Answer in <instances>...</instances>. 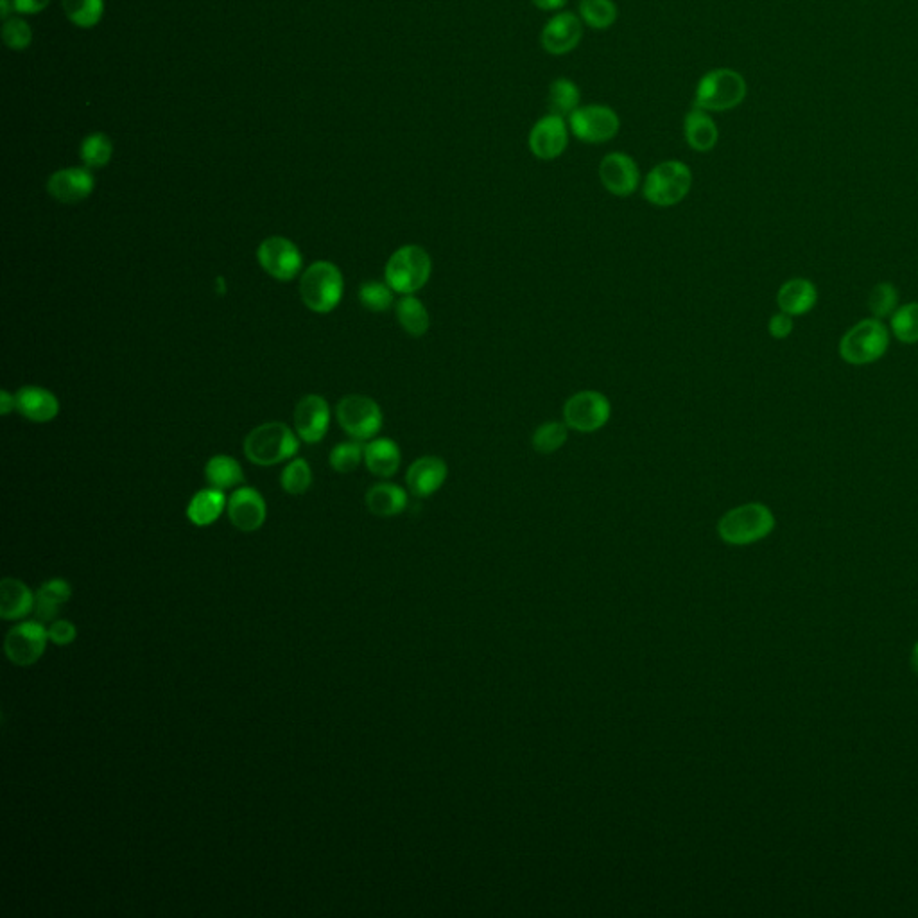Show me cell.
<instances>
[{"mask_svg": "<svg viewBox=\"0 0 918 918\" xmlns=\"http://www.w3.org/2000/svg\"><path fill=\"white\" fill-rule=\"evenodd\" d=\"M280 483H282L284 492L289 495L305 494L312 483V472L309 463L302 458L295 459L293 463H289L284 468V472H282Z\"/></svg>", "mask_w": 918, "mask_h": 918, "instance_id": "obj_37", "label": "cell"}, {"mask_svg": "<svg viewBox=\"0 0 918 918\" xmlns=\"http://www.w3.org/2000/svg\"><path fill=\"white\" fill-rule=\"evenodd\" d=\"M2 2V18L8 20L9 15V0H0Z\"/></svg>", "mask_w": 918, "mask_h": 918, "instance_id": "obj_47", "label": "cell"}, {"mask_svg": "<svg viewBox=\"0 0 918 918\" xmlns=\"http://www.w3.org/2000/svg\"><path fill=\"white\" fill-rule=\"evenodd\" d=\"M363 458L364 449L359 443H339L338 447H334V451L330 452V465L341 474H348L359 467Z\"/></svg>", "mask_w": 918, "mask_h": 918, "instance_id": "obj_39", "label": "cell"}, {"mask_svg": "<svg viewBox=\"0 0 918 918\" xmlns=\"http://www.w3.org/2000/svg\"><path fill=\"white\" fill-rule=\"evenodd\" d=\"M433 273V260L425 248L406 244L391 255L384 278L386 284L399 295H415L429 282Z\"/></svg>", "mask_w": 918, "mask_h": 918, "instance_id": "obj_2", "label": "cell"}, {"mask_svg": "<svg viewBox=\"0 0 918 918\" xmlns=\"http://www.w3.org/2000/svg\"><path fill=\"white\" fill-rule=\"evenodd\" d=\"M549 113L560 117H571L581 106V92L578 85L569 78H558L549 85L547 92Z\"/></svg>", "mask_w": 918, "mask_h": 918, "instance_id": "obj_29", "label": "cell"}, {"mask_svg": "<svg viewBox=\"0 0 918 918\" xmlns=\"http://www.w3.org/2000/svg\"><path fill=\"white\" fill-rule=\"evenodd\" d=\"M567 122L572 135L585 144H605L621 128L619 115L605 104H583Z\"/></svg>", "mask_w": 918, "mask_h": 918, "instance_id": "obj_10", "label": "cell"}, {"mask_svg": "<svg viewBox=\"0 0 918 918\" xmlns=\"http://www.w3.org/2000/svg\"><path fill=\"white\" fill-rule=\"evenodd\" d=\"M693 171L680 160H666L651 169L642 183V196L655 207H673L687 198Z\"/></svg>", "mask_w": 918, "mask_h": 918, "instance_id": "obj_3", "label": "cell"}, {"mask_svg": "<svg viewBox=\"0 0 918 918\" xmlns=\"http://www.w3.org/2000/svg\"><path fill=\"white\" fill-rule=\"evenodd\" d=\"M911 666H913V671L918 675V642L915 644L913 655H911Z\"/></svg>", "mask_w": 918, "mask_h": 918, "instance_id": "obj_46", "label": "cell"}, {"mask_svg": "<svg viewBox=\"0 0 918 918\" xmlns=\"http://www.w3.org/2000/svg\"><path fill=\"white\" fill-rule=\"evenodd\" d=\"M72 598L69 583L61 578L45 581L35 594V615L40 623H52L60 619L65 605Z\"/></svg>", "mask_w": 918, "mask_h": 918, "instance_id": "obj_22", "label": "cell"}, {"mask_svg": "<svg viewBox=\"0 0 918 918\" xmlns=\"http://www.w3.org/2000/svg\"><path fill=\"white\" fill-rule=\"evenodd\" d=\"M15 408H17L15 397L9 395L8 391H2V393H0V413H2V415H8V413H11Z\"/></svg>", "mask_w": 918, "mask_h": 918, "instance_id": "obj_45", "label": "cell"}, {"mask_svg": "<svg viewBox=\"0 0 918 918\" xmlns=\"http://www.w3.org/2000/svg\"><path fill=\"white\" fill-rule=\"evenodd\" d=\"M35 612V594L24 581L4 578L0 581V617L4 621H22Z\"/></svg>", "mask_w": 918, "mask_h": 918, "instance_id": "obj_21", "label": "cell"}, {"mask_svg": "<svg viewBox=\"0 0 918 918\" xmlns=\"http://www.w3.org/2000/svg\"><path fill=\"white\" fill-rule=\"evenodd\" d=\"M400 454L399 445L390 438H377L364 447V463L373 476L388 479L399 472Z\"/></svg>", "mask_w": 918, "mask_h": 918, "instance_id": "obj_24", "label": "cell"}, {"mask_svg": "<svg viewBox=\"0 0 918 918\" xmlns=\"http://www.w3.org/2000/svg\"><path fill=\"white\" fill-rule=\"evenodd\" d=\"M366 506L377 517H395L408 506V492L393 483H377L366 492Z\"/></svg>", "mask_w": 918, "mask_h": 918, "instance_id": "obj_26", "label": "cell"}, {"mask_svg": "<svg viewBox=\"0 0 918 918\" xmlns=\"http://www.w3.org/2000/svg\"><path fill=\"white\" fill-rule=\"evenodd\" d=\"M49 641L56 646H69L78 639V628L76 624L70 623L69 619H56L49 623L47 628Z\"/></svg>", "mask_w": 918, "mask_h": 918, "instance_id": "obj_41", "label": "cell"}, {"mask_svg": "<svg viewBox=\"0 0 918 918\" xmlns=\"http://www.w3.org/2000/svg\"><path fill=\"white\" fill-rule=\"evenodd\" d=\"M226 504L228 501H226L225 492L210 486L192 497L191 503L187 506V517L194 526L205 528V526L214 524L221 517Z\"/></svg>", "mask_w": 918, "mask_h": 918, "instance_id": "obj_27", "label": "cell"}, {"mask_svg": "<svg viewBox=\"0 0 918 918\" xmlns=\"http://www.w3.org/2000/svg\"><path fill=\"white\" fill-rule=\"evenodd\" d=\"M610 416L612 404L601 391H578L563 404V422L578 433H596L608 424Z\"/></svg>", "mask_w": 918, "mask_h": 918, "instance_id": "obj_8", "label": "cell"}, {"mask_svg": "<svg viewBox=\"0 0 918 918\" xmlns=\"http://www.w3.org/2000/svg\"><path fill=\"white\" fill-rule=\"evenodd\" d=\"M65 15L78 27H94L103 18V0H63Z\"/></svg>", "mask_w": 918, "mask_h": 918, "instance_id": "obj_33", "label": "cell"}, {"mask_svg": "<svg viewBox=\"0 0 918 918\" xmlns=\"http://www.w3.org/2000/svg\"><path fill=\"white\" fill-rule=\"evenodd\" d=\"M343 287L341 271L332 262L320 260L305 269L300 280V295L312 312L327 314L341 302Z\"/></svg>", "mask_w": 918, "mask_h": 918, "instance_id": "obj_6", "label": "cell"}, {"mask_svg": "<svg viewBox=\"0 0 918 918\" xmlns=\"http://www.w3.org/2000/svg\"><path fill=\"white\" fill-rule=\"evenodd\" d=\"M341 429L357 442L373 440L382 427L379 404L364 395H348L336 408Z\"/></svg>", "mask_w": 918, "mask_h": 918, "instance_id": "obj_9", "label": "cell"}, {"mask_svg": "<svg viewBox=\"0 0 918 918\" xmlns=\"http://www.w3.org/2000/svg\"><path fill=\"white\" fill-rule=\"evenodd\" d=\"M94 176L83 167H70L56 171L47 182V191L61 203H79L87 200L94 191Z\"/></svg>", "mask_w": 918, "mask_h": 918, "instance_id": "obj_19", "label": "cell"}, {"mask_svg": "<svg viewBox=\"0 0 918 918\" xmlns=\"http://www.w3.org/2000/svg\"><path fill=\"white\" fill-rule=\"evenodd\" d=\"M112 155V140L104 133H92L81 144V160L87 167H104L112 160Z\"/></svg>", "mask_w": 918, "mask_h": 918, "instance_id": "obj_35", "label": "cell"}, {"mask_svg": "<svg viewBox=\"0 0 918 918\" xmlns=\"http://www.w3.org/2000/svg\"><path fill=\"white\" fill-rule=\"evenodd\" d=\"M51 0H13V8L17 9L18 13H29V15H35V13H40L42 9L49 6Z\"/></svg>", "mask_w": 918, "mask_h": 918, "instance_id": "obj_43", "label": "cell"}, {"mask_svg": "<svg viewBox=\"0 0 918 918\" xmlns=\"http://www.w3.org/2000/svg\"><path fill=\"white\" fill-rule=\"evenodd\" d=\"M257 257H259L260 266L266 269V273L280 282H287V280L298 277L304 266V257L296 248V244L280 235L268 237L266 241H262Z\"/></svg>", "mask_w": 918, "mask_h": 918, "instance_id": "obj_12", "label": "cell"}, {"mask_svg": "<svg viewBox=\"0 0 918 918\" xmlns=\"http://www.w3.org/2000/svg\"><path fill=\"white\" fill-rule=\"evenodd\" d=\"M397 320L400 327L408 332L411 338H422L431 327L429 312L424 302L415 295H404L397 302Z\"/></svg>", "mask_w": 918, "mask_h": 918, "instance_id": "obj_28", "label": "cell"}, {"mask_svg": "<svg viewBox=\"0 0 918 918\" xmlns=\"http://www.w3.org/2000/svg\"><path fill=\"white\" fill-rule=\"evenodd\" d=\"M49 642V633L44 623L24 621L9 630L4 639V653L15 666H33L44 657Z\"/></svg>", "mask_w": 918, "mask_h": 918, "instance_id": "obj_11", "label": "cell"}, {"mask_svg": "<svg viewBox=\"0 0 918 918\" xmlns=\"http://www.w3.org/2000/svg\"><path fill=\"white\" fill-rule=\"evenodd\" d=\"M746 81L737 70H709L696 85L694 106L705 112H727L745 101Z\"/></svg>", "mask_w": 918, "mask_h": 918, "instance_id": "obj_4", "label": "cell"}, {"mask_svg": "<svg viewBox=\"0 0 918 918\" xmlns=\"http://www.w3.org/2000/svg\"><path fill=\"white\" fill-rule=\"evenodd\" d=\"M684 135L689 148L698 153H707L716 148L719 139L718 126L709 112L694 106L684 119Z\"/></svg>", "mask_w": 918, "mask_h": 918, "instance_id": "obj_23", "label": "cell"}, {"mask_svg": "<svg viewBox=\"0 0 918 918\" xmlns=\"http://www.w3.org/2000/svg\"><path fill=\"white\" fill-rule=\"evenodd\" d=\"M449 477V467L442 458L438 456H422L411 463V467L406 472V485L409 492L425 499L436 494L447 481Z\"/></svg>", "mask_w": 918, "mask_h": 918, "instance_id": "obj_18", "label": "cell"}, {"mask_svg": "<svg viewBox=\"0 0 918 918\" xmlns=\"http://www.w3.org/2000/svg\"><path fill=\"white\" fill-rule=\"evenodd\" d=\"M329 424V404L323 397L307 395L298 402L295 411L296 433L305 443L321 442L329 431Z\"/></svg>", "mask_w": 918, "mask_h": 918, "instance_id": "obj_17", "label": "cell"}, {"mask_svg": "<svg viewBox=\"0 0 918 918\" xmlns=\"http://www.w3.org/2000/svg\"><path fill=\"white\" fill-rule=\"evenodd\" d=\"M533 6L542 11H560L567 4V0H531Z\"/></svg>", "mask_w": 918, "mask_h": 918, "instance_id": "obj_44", "label": "cell"}, {"mask_svg": "<svg viewBox=\"0 0 918 918\" xmlns=\"http://www.w3.org/2000/svg\"><path fill=\"white\" fill-rule=\"evenodd\" d=\"M395 291L391 289L388 284H382V282H364L361 289H359V300L363 304L364 309L372 312H386L390 311L393 304H395Z\"/></svg>", "mask_w": 918, "mask_h": 918, "instance_id": "obj_36", "label": "cell"}, {"mask_svg": "<svg viewBox=\"0 0 918 918\" xmlns=\"http://www.w3.org/2000/svg\"><path fill=\"white\" fill-rule=\"evenodd\" d=\"M15 404L17 411L22 416H26L31 422H51L60 413V402L52 395L51 391L38 388V386H26L18 390L15 395Z\"/></svg>", "mask_w": 918, "mask_h": 918, "instance_id": "obj_20", "label": "cell"}, {"mask_svg": "<svg viewBox=\"0 0 918 918\" xmlns=\"http://www.w3.org/2000/svg\"><path fill=\"white\" fill-rule=\"evenodd\" d=\"M897 302H899L897 289L890 282H881L870 291L868 309L874 314V318L883 320L897 311Z\"/></svg>", "mask_w": 918, "mask_h": 918, "instance_id": "obj_38", "label": "cell"}, {"mask_svg": "<svg viewBox=\"0 0 918 918\" xmlns=\"http://www.w3.org/2000/svg\"><path fill=\"white\" fill-rule=\"evenodd\" d=\"M226 511L230 522L243 533L257 531L266 520V503L262 495L250 486H243L230 495Z\"/></svg>", "mask_w": 918, "mask_h": 918, "instance_id": "obj_16", "label": "cell"}, {"mask_svg": "<svg viewBox=\"0 0 918 918\" xmlns=\"http://www.w3.org/2000/svg\"><path fill=\"white\" fill-rule=\"evenodd\" d=\"M583 22L580 15L571 11H560L555 17L549 18L542 29L540 42L544 51L553 56H563L574 51L583 38Z\"/></svg>", "mask_w": 918, "mask_h": 918, "instance_id": "obj_15", "label": "cell"}, {"mask_svg": "<svg viewBox=\"0 0 918 918\" xmlns=\"http://www.w3.org/2000/svg\"><path fill=\"white\" fill-rule=\"evenodd\" d=\"M892 332L902 343H918V304H906L892 314Z\"/></svg>", "mask_w": 918, "mask_h": 918, "instance_id": "obj_34", "label": "cell"}, {"mask_svg": "<svg viewBox=\"0 0 918 918\" xmlns=\"http://www.w3.org/2000/svg\"><path fill=\"white\" fill-rule=\"evenodd\" d=\"M2 38L4 44L8 45L13 51H22L31 45L33 33L26 20L22 18H8L2 27Z\"/></svg>", "mask_w": 918, "mask_h": 918, "instance_id": "obj_40", "label": "cell"}, {"mask_svg": "<svg viewBox=\"0 0 918 918\" xmlns=\"http://www.w3.org/2000/svg\"><path fill=\"white\" fill-rule=\"evenodd\" d=\"M528 146L538 160H556L569 146V122L565 121V117L547 113L546 117L533 124L529 131Z\"/></svg>", "mask_w": 918, "mask_h": 918, "instance_id": "obj_13", "label": "cell"}, {"mask_svg": "<svg viewBox=\"0 0 918 918\" xmlns=\"http://www.w3.org/2000/svg\"><path fill=\"white\" fill-rule=\"evenodd\" d=\"M890 347V334L881 320L870 318L856 323L841 338L840 356L845 363L854 366H865L875 363L886 354Z\"/></svg>", "mask_w": 918, "mask_h": 918, "instance_id": "obj_7", "label": "cell"}, {"mask_svg": "<svg viewBox=\"0 0 918 918\" xmlns=\"http://www.w3.org/2000/svg\"><path fill=\"white\" fill-rule=\"evenodd\" d=\"M775 529V517L768 506L748 503L727 511L718 522L719 537L730 546H750Z\"/></svg>", "mask_w": 918, "mask_h": 918, "instance_id": "obj_1", "label": "cell"}, {"mask_svg": "<svg viewBox=\"0 0 918 918\" xmlns=\"http://www.w3.org/2000/svg\"><path fill=\"white\" fill-rule=\"evenodd\" d=\"M569 438V427L565 422H544L538 425L531 438V445L538 454H553L560 451Z\"/></svg>", "mask_w": 918, "mask_h": 918, "instance_id": "obj_32", "label": "cell"}, {"mask_svg": "<svg viewBox=\"0 0 918 918\" xmlns=\"http://www.w3.org/2000/svg\"><path fill=\"white\" fill-rule=\"evenodd\" d=\"M208 485L217 490H228L235 486L243 485L244 472L239 461L230 456H214L205 467Z\"/></svg>", "mask_w": 918, "mask_h": 918, "instance_id": "obj_30", "label": "cell"}, {"mask_svg": "<svg viewBox=\"0 0 918 918\" xmlns=\"http://www.w3.org/2000/svg\"><path fill=\"white\" fill-rule=\"evenodd\" d=\"M298 445V438L286 424L269 422L246 436L244 452L255 465L269 467L293 458L298 452Z\"/></svg>", "mask_w": 918, "mask_h": 918, "instance_id": "obj_5", "label": "cell"}, {"mask_svg": "<svg viewBox=\"0 0 918 918\" xmlns=\"http://www.w3.org/2000/svg\"><path fill=\"white\" fill-rule=\"evenodd\" d=\"M617 15L619 11H617L614 0H581L580 2L581 22L590 29L607 31L614 26Z\"/></svg>", "mask_w": 918, "mask_h": 918, "instance_id": "obj_31", "label": "cell"}, {"mask_svg": "<svg viewBox=\"0 0 918 918\" xmlns=\"http://www.w3.org/2000/svg\"><path fill=\"white\" fill-rule=\"evenodd\" d=\"M818 302V291L815 284L806 278H793L780 287L777 304L780 311L789 316H802L815 307Z\"/></svg>", "mask_w": 918, "mask_h": 918, "instance_id": "obj_25", "label": "cell"}, {"mask_svg": "<svg viewBox=\"0 0 918 918\" xmlns=\"http://www.w3.org/2000/svg\"><path fill=\"white\" fill-rule=\"evenodd\" d=\"M768 330H770L771 338L786 339L793 332V320L789 314L780 311L779 314L771 316Z\"/></svg>", "mask_w": 918, "mask_h": 918, "instance_id": "obj_42", "label": "cell"}, {"mask_svg": "<svg viewBox=\"0 0 918 918\" xmlns=\"http://www.w3.org/2000/svg\"><path fill=\"white\" fill-rule=\"evenodd\" d=\"M599 180L610 194L617 198H628L641 185V171L632 156L614 151L603 156L599 164Z\"/></svg>", "mask_w": 918, "mask_h": 918, "instance_id": "obj_14", "label": "cell"}]
</instances>
